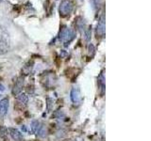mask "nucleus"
I'll use <instances>...</instances> for the list:
<instances>
[{"label":"nucleus","instance_id":"obj_16","mask_svg":"<svg viewBox=\"0 0 151 141\" xmlns=\"http://www.w3.org/2000/svg\"><path fill=\"white\" fill-rule=\"evenodd\" d=\"M31 68H32V66H28V65H26L25 67L23 68V73H25V74H28L30 72H31Z\"/></svg>","mask_w":151,"mask_h":141},{"label":"nucleus","instance_id":"obj_3","mask_svg":"<svg viewBox=\"0 0 151 141\" xmlns=\"http://www.w3.org/2000/svg\"><path fill=\"white\" fill-rule=\"evenodd\" d=\"M73 8L74 6H73L72 1H70V0H63V1L60 2V8H59L60 15L63 17L69 15V14L72 12Z\"/></svg>","mask_w":151,"mask_h":141},{"label":"nucleus","instance_id":"obj_13","mask_svg":"<svg viewBox=\"0 0 151 141\" xmlns=\"http://www.w3.org/2000/svg\"><path fill=\"white\" fill-rule=\"evenodd\" d=\"M40 125V122L38 121V120H32L31 121V125H30V128H31V132L33 134H36L37 133V131L38 129H39V126Z\"/></svg>","mask_w":151,"mask_h":141},{"label":"nucleus","instance_id":"obj_9","mask_svg":"<svg viewBox=\"0 0 151 141\" xmlns=\"http://www.w3.org/2000/svg\"><path fill=\"white\" fill-rule=\"evenodd\" d=\"M17 101L19 103H21L22 105H27V103H28V97L26 93H22L20 92L19 94H17Z\"/></svg>","mask_w":151,"mask_h":141},{"label":"nucleus","instance_id":"obj_6","mask_svg":"<svg viewBox=\"0 0 151 141\" xmlns=\"http://www.w3.org/2000/svg\"><path fill=\"white\" fill-rule=\"evenodd\" d=\"M9 103V98H3L2 100H0V119H3L8 114Z\"/></svg>","mask_w":151,"mask_h":141},{"label":"nucleus","instance_id":"obj_4","mask_svg":"<svg viewBox=\"0 0 151 141\" xmlns=\"http://www.w3.org/2000/svg\"><path fill=\"white\" fill-rule=\"evenodd\" d=\"M70 98L71 101L74 103L75 105H79L82 102V96L80 93V89L78 87H74L71 89L70 92Z\"/></svg>","mask_w":151,"mask_h":141},{"label":"nucleus","instance_id":"obj_2","mask_svg":"<svg viewBox=\"0 0 151 141\" xmlns=\"http://www.w3.org/2000/svg\"><path fill=\"white\" fill-rule=\"evenodd\" d=\"M75 37H76L75 31L67 26H63V28L60 31V40L64 46H68L70 44V42L75 39Z\"/></svg>","mask_w":151,"mask_h":141},{"label":"nucleus","instance_id":"obj_12","mask_svg":"<svg viewBox=\"0 0 151 141\" xmlns=\"http://www.w3.org/2000/svg\"><path fill=\"white\" fill-rule=\"evenodd\" d=\"M98 87L101 88V94H103L104 88H105V83H104V75L102 73L98 76Z\"/></svg>","mask_w":151,"mask_h":141},{"label":"nucleus","instance_id":"obj_8","mask_svg":"<svg viewBox=\"0 0 151 141\" xmlns=\"http://www.w3.org/2000/svg\"><path fill=\"white\" fill-rule=\"evenodd\" d=\"M23 86H24V78H18V80L15 82V84H14V87L12 89V93L14 95H15V94L17 95V94L21 92Z\"/></svg>","mask_w":151,"mask_h":141},{"label":"nucleus","instance_id":"obj_7","mask_svg":"<svg viewBox=\"0 0 151 141\" xmlns=\"http://www.w3.org/2000/svg\"><path fill=\"white\" fill-rule=\"evenodd\" d=\"M9 131V135L12 136V138L15 141H22L24 139V136L21 134V132H19L15 128H9L7 129Z\"/></svg>","mask_w":151,"mask_h":141},{"label":"nucleus","instance_id":"obj_14","mask_svg":"<svg viewBox=\"0 0 151 141\" xmlns=\"http://www.w3.org/2000/svg\"><path fill=\"white\" fill-rule=\"evenodd\" d=\"M91 35H92V27H88L84 31V36H85V41H89L91 40Z\"/></svg>","mask_w":151,"mask_h":141},{"label":"nucleus","instance_id":"obj_19","mask_svg":"<svg viewBox=\"0 0 151 141\" xmlns=\"http://www.w3.org/2000/svg\"><path fill=\"white\" fill-rule=\"evenodd\" d=\"M66 56H67V53H66V52H65L64 50L61 51V56H63V58H65Z\"/></svg>","mask_w":151,"mask_h":141},{"label":"nucleus","instance_id":"obj_20","mask_svg":"<svg viewBox=\"0 0 151 141\" xmlns=\"http://www.w3.org/2000/svg\"><path fill=\"white\" fill-rule=\"evenodd\" d=\"M4 90H5V88L2 86L1 84H0V91H4Z\"/></svg>","mask_w":151,"mask_h":141},{"label":"nucleus","instance_id":"obj_5","mask_svg":"<svg viewBox=\"0 0 151 141\" xmlns=\"http://www.w3.org/2000/svg\"><path fill=\"white\" fill-rule=\"evenodd\" d=\"M96 33L97 38H103L105 36V18H104V15H102L101 18L99 19L98 24L96 26Z\"/></svg>","mask_w":151,"mask_h":141},{"label":"nucleus","instance_id":"obj_18","mask_svg":"<svg viewBox=\"0 0 151 141\" xmlns=\"http://www.w3.org/2000/svg\"><path fill=\"white\" fill-rule=\"evenodd\" d=\"M53 103V100H51L50 98H47V109L50 110L51 109V105Z\"/></svg>","mask_w":151,"mask_h":141},{"label":"nucleus","instance_id":"obj_17","mask_svg":"<svg viewBox=\"0 0 151 141\" xmlns=\"http://www.w3.org/2000/svg\"><path fill=\"white\" fill-rule=\"evenodd\" d=\"M7 133H8V130L6 128H4V127H0V135L5 137V136L7 135Z\"/></svg>","mask_w":151,"mask_h":141},{"label":"nucleus","instance_id":"obj_15","mask_svg":"<svg viewBox=\"0 0 151 141\" xmlns=\"http://www.w3.org/2000/svg\"><path fill=\"white\" fill-rule=\"evenodd\" d=\"M88 54L90 56H93L94 55V46L92 43H90L88 46Z\"/></svg>","mask_w":151,"mask_h":141},{"label":"nucleus","instance_id":"obj_11","mask_svg":"<svg viewBox=\"0 0 151 141\" xmlns=\"http://www.w3.org/2000/svg\"><path fill=\"white\" fill-rule=\"evenodd\" d=\"M37 133H38V135H39L40 137H42V138L45 137V136H46V134H47V129H46L45 125H44V124L41 125V126L39 127V129H38Z\"/></svg>","mask_w":151,"mask_h":141},{"label":"nucleus","instance_id":"obj_10","mask_svg":"<svg viewBox=\"0 0 151 141\" xmlns=\"http://www.w3.org/2000/svg\"><path fill=\"white\" fill-rule=\"evenodd\" d=\"M85 26H86V24H85V20H84L82 17H78L77 19V27L81 32H84L85 29H86V28H85Z\"/></svg>","mask_w":151,"mask_h":141},{"label":"nucleus","instance_id":"obj_1","mask_svg":"<svg viewBox=\"0 0 151 141\" xmlns=\"http://www.w3.org/2000/svg\"><path fill=\"white\" fill-rule=\"evenodd\" d=\"M11 48V38L7 29L0 26V55L6 54Z\"/></svg>","mask_w":151,"mask_h":141}]
</instances>
